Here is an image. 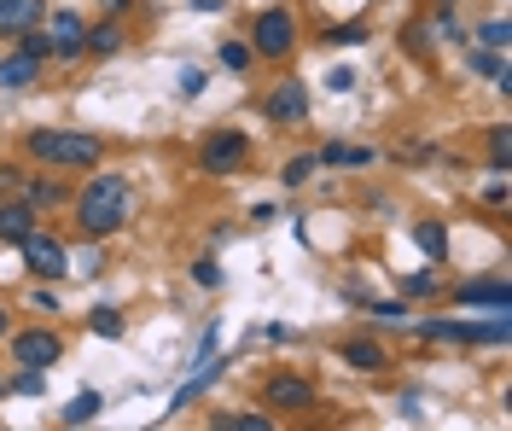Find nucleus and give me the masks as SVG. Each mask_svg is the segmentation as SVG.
Segmentation results:
<instances>
[{
    "label": "nucleus",
    "mask_w": 512,
    "mask_h": 431,
    "mask_svg": "<svg viewBox=\"0 0 512 431\" xmlns=\"http://www.w3.org/2000/svg\"><path fill=\"white\" fill-rule=\"evenodd\" d=\"M76 204V228L88 239H111V233L128 228V210H134V193H128L123 175H94L82 193H70Z\"/></svg>",
    "instance_id": "1"
},
{
    "label": "nucleus",
    "mask_w": 512,
    "mask_h": 431,
    "mask_svg": "<svg viewBox=\"0 0 512 431\" xmlns=\"http://www.w3.org/2000/svg\"><path fill=\"white\" fill-rule=\"evenodd\" d=\"M24 152L41 169H99L105 158V140L88 129H30L24 134Z\"/></svg>",
    "instance_id": "2"
},
{
    "label": "nucleus",
    "mask_w": 512,
    "mask_h": 431,
    "mask_svg": "<svg viewBox=\"0 0 512 431\" xmlns=\"http://www.w3.org/2000/svg\"><path fill=\"white\" fill-rule=\"evenodd\" d=\"M431 344H507L512 338V309H489V321H425Z\"/></svg>",
    "instance_id": "3"
},
{
    "label": "nucleus",
    "mask_w": 512,
    "mask_h": 431,
    "mask_svg": "<svg viewBox=\"0 0 512 431\" xmlns=\"http://www.w3.org/2000/svg\"><path fill=\"white\" fill-rule=\"evenodd\" d=\"M291 47H297V18H291V6H268V12H256V24H251V53L256 59L286 65Z\"/></svg>",
    "instance_id": "4"
},
{
    "label": "nucleus",
    "mask_w": 512,
    "mask_h": 431,
    "mask_svg": "<svg viewBox=\"0 0 512 431\" xmlns=\"http://www.w3.org/2000/svg\"><path fill=\"white\" fill-rule=\"evenodd\" d=\"M251 164V134L245 129H210L204 134V146H198V169L204 175H239V169Z\"/></svg>",
    "instance_id": "5"
},
{
    "label": "nucleus",
    "mask_w": 512,
    "mask_h": 431,
    "mask_svg": "<svg viewBox=\"0 0 512 431\" xmlns=\"http://www.w3.org/2000/svg\"><path fill=\"white\" fill-rule=\"evenodd\" d=\"M18 251H24V268H30L35 280H64L70 274V245L53 239L47 228H30L18 239Z\"/></svg>",
    "instance_id": "6"
},
{
    "label": "nucleus",
    "mask_w": 512,
    "mask_h": 431,
    "mask_svg": "<svg viewBox=\"0 0 512 431\" xmlns=\"http://www.w3.org/2000/svg\"><path fill=\"white\" fill-rule=\"evenodd\" d=\"M12 362L18 367H59L64 362V338L53 327H24V332H12Z\"/></svg>",
    "instance_id": "7"
},
{
    "label": "nucleus",
    "mask_w": 512,
    "mask_h": 431,
    "mask_svg": "<svg viewBox=\"0 0 512 431\" xmlns=\"http://www.w3.org/2000/svg\"><path fill=\"white\" fill-rule=\"evenodd\" d=\"M262 117L274 123V129H297V123H309V88L286 76V82H274V94L262 100Z\"/></svg>",
    "instance_id": "8"
},
{
    "label": "nucleus",
    "mask_w": 512,
    "mask_h": 431,
    "mask_svg": "<svg viewBox=\"0 0 512 431\" xmlns=\"http://www.w3.org/2000/svg\"><path fill=\"white\" fill-rule=\"evenodd\" d=\"M262 402L280 408V414H309V408H320V391L309 379H297V373H274V379L262 385Z\"/></svg>",
    "instance_id": "9"
},
{
    "label": "nucleus",
    "mask_w": 512,
    "mask_h": 431,
    "mask_svg": "<svg viewBox=\"0 0 512 431\" xmlns=\"http://www.w3.org/2000/svg\"><path fill=\"white\" fill-rule=\"evenodd\" d=\"M82 35H88V24H82V12H70V6L47 18V41H53V59H59V65L82 59Z\"/></svg>",
    "instance_id": "10"
},
{
    "label": "nucleus",
    "mask_w": 512,
    "mask_h": 431,
    "mask_svg": "<svg viewBox=\"0 0 512 431\" xmlns=\"http://www.w3.org/2000/svg\"><path fill=\"white\" fill-rule=\"evenodd\" d=\"M460 309H512V286L507 274H483V280H466L460 292H454Z\"/></svg>",
    "instance_id": "11"
},
{
    "label": "nucleus",
    "mask_w": 512,
    "mask_h": 431,
    "mask_svg": "<svg viewBox=\"0 0 512 431\" xmlns=\"http://www.w3.org/2000/svg\"><path fill=\"white\" fill-rule=\"evenodd\" d=\"M233 362H239V356H222V350H216V356H204V362H198V373H192L187 385H181V391L169 397V414L192 408V397H204V391H210V385H216V379H222V373H227Z\"/></svg>",
    "instance_id": "12"
},
{
    "label": "nucleus",
    "mask_w": 512,
    "mask_h": 431,
    "mask_svg": "<svg viewBox=\"0 0 512 431\" xmlns=\"http://www.w3.org/2000/svg\"><path fill=\"white\" fill-rule=\"evenodd\" d=\"M18 193H24V204H30L35 216H41V210H59V204H70V187H64L59 175H24V181H18Z\"/></svg>",
    "instance_id": "13"
},
{
    "label": "nucleus",
    "mask_w": 512,
    "mask_h": 431,
    "mask_svg": "<svg viewBox=\"0 0 512 431\" xmlns=\"http://www.w3.org/2000/svg\"><path fill=\"white\" fill-rule=\"evenodd\" d=\"M41 65H47V59L6 53V59H0V88H6V94H24V88H35V82H41Z\"/></svg>",
    "instance_id": "14"
},
{
    "label": "nucleus",
    "mask_w": 512,
    "mask_h": 431,
    "mask_svg": "<svg viewBox=\"0 0 512 431\" xmlns=\"http://www.w3.org/2000/svg\"><path fill=\"white\" fill-rule=\"evenodd\" d=\"M338 356H344V362H350L355 373H384V367H390V350H384L379 338H350V344H344Z\"/></svg>",
    "instance_id": "15"
},
{
    "label": "nucleus",
    "mask_w": 512,
    "mask_h": 431,
    "mask_svg": "<svg viewBox=\"0 0 512 431\" xmlns=\"http://www.w3.org/2000/svg\"><path fill=\"white\" fill-rule=\"evenodd\" d=\"M30 228H35V210H30V204L18 199V193H12V199H0V245H18Z\"/></svg>",
    "instance_id": "16"
},
{
    "label": "nucleus",
    "mask_w": 512,
    "mask_h": 431,
    "mask_svg": "<svg viewBox=\"0 0 512 431\" xmlns=\"http://www.w3.org/2000/svg\"><path fill=\"white\" fill-rule=\"evenodd\" d=\"M466 70H472V76H489L501 94H512V70H507V59H501L495 47H472V53H466Z\"/></svg>",
    "instance_id": "17"
},
{
    "label": "nucleus",
    "mask_w": 512,
    "mask_h": 431,
    "mask_svg": "<svg viewBox=\"0 0 512 431\" xmlns=\"http://www.w3.org/2000/svg\"><path fill=\"white\" fill-rule=\"evenodd\" d=\"M41 18H47L41 0H0V35H18L30 24H41Z\"/></svg>",
    "instance_id": "18"
},
{
    "label": "nucleus",
    "mask_w": 512,
    "mask_h": 431,
    "mask_svg": "<svg viewBox=\"0 0 512 431\" xmlns=\"http://www.w3.org/2000/svg\"><path fill=\"white\" fill-rule=\"evenodd\" d=\"M117 47H123V24H117V18H99V24H88V35H82V53L111 59Z\"/></svg>",
    "instance_id": "19"
},
{
    "label": "nucleus",
    "mask_w": 512,
    "mask_h": 431,
    "mask_svg": "<svg viewBox=\"0 0 512 431\" xmlns=\"http://www.w3.org/2000/svg\"><path fill=\"white\" fill-rule=\"evenodd\" d=\"M315 158H320V169H367V164H373V152H367V146H338V140H332V146H320Z\"/></svg>",
    "instance_id": "20"
},
{
    "label": "nucleus",
    "mask_w": 512,
    "mask_h": 431,
    "mask_svg": "<svg viewBox=\"0 0 512 431\" xmlns=\"http://www.w3.org/2000/svg\"><path fill=\"white\" fill-rule=\"evenodd\" d=\"M99 414H105V397H99V391H76V397L59 408L64 426H88V420H99Z\"/></svg>",
    "instance_id": "21"
},
{
    "label": "nucleus",
    "mask_w": 512,
    "mask_h": 431,
    "mask_svg": "<svg viewBox=\"0 0 512 431\" xmlns=\"http://www.w3.org/2000/svg\"><path fill=\"white\" fill-rule=\"evenodd\" d=\"M414 245L431 257V263H443L448 257V228L443 222H414Z\"/></svg>",
    "instance_id": "22"
},
{
    "label": "nucleus",
    "mask_w": 512,
    "mask_h": 431,
    "mask_svg": "<svg viewBox=\"0 0 512 431\" xmlns=\"http://www.w3.org/2000/svg\"><path fill=\"white\" fill-rule=\"evenodd\" d=\"M489 169L495 175H512V123H495L489 129Z\"/></svg>",
    "instance_id": "23"
},
{
    "label": "nucleus",
    "mask_w": 512,
    "mask_h": 431,
    "mask_svg": "<svg viewBox=\"0 0 512 431\" xmlns=\"http://www.w3.org/2000/svg\"><path fill=\"white\" fill-rule=\"evenodd\" d=\"M88 332H94V338H123V309L94 303V309H88Z\"/></svg>",
    "instance_id": "24"
},
{
    "label": "nucleus",
    "mask_w": 512,
    "mask_h": 431,
    "mask_svg": "<svg viewBox=\"0 0 512 431\" xmlns=\"http://www.w3.org/2000/svg\"><path fill=\"white\" fill-rule=\"evenodd\" d=\"M315 169H320V158H315V152H303V158H291V164L280 169V181H286V193H297V187H309V181H315Z\"/></svg>",
    "instance_id": "25"
},
{
    "label": "nucleus",
    "mask_w": 512,
    "mask_h": 431,
    "mask_svg": "<svg viewBox=\"0 0 512 431\" xmlns=\"http://www.w3.org/2000/svg\"><path fill=\"white\" fill-rule=\"evenodd\" d=\"M216 59H222L227 70H233V76H245V70L256 65V53H251V41H222V53H216Z\"/></svg>",
    "instance_id": "26"
},
{
    "label": "nucleus",
    "mask_w": 512,
    "mask_h": 431,
    "mask_svg": "<svg viewBox=\"0 0 512 431\" xmlns=\"http://www.w3.org/2000/svg\"><path fill=\"white\" fill-rule=\"evenodd\" d=\"M175 88H181V100H198V94L210 88V70H204V65H181V76H175Z\"/></svg>",
    "instance_id": "27"
},
{
    "label": "nucleus",
    "mask_w": 512,
    "mask_h": 431,
    "mask_svg": "<svg viewBox=\"0 0 512 431\" xmlns=\"http://www.w3.org/2000/svg\"><path fill=\"white\" fill-rule=\"evenodd\" d=\"M320 41H326V47H361V41H367V24H326Z\"/></svg>",
    "instance_id": "28"
},
{
    "label": "nucleus",
    "mask_w": 512,
    "mask_h": 431,
    "mask_svg": "<svg viewBox=\"0 0 512 431\" xmlns=\"http://www.w3.org/2000/svg\"><path fill=\"white\" fill-rule=\"evenodd\" d=\"M18 53H30V59H53V41H47V30H41V24L18 30Z\"/></svg>",
    "instance_id": "29"
},
{
    "label": "nucleus",
    "mask_w": 512,
    "mask_h": 431,
    "mask_svg": "<svg viewBox=\"0 0 512 431\" xmlns=\"http://www.w3.org/2000/svg\"><path fill=\"white\" fill-rule=\"evenodd\" d=\"M507 41H512V24H507V18H489V24H478V47L507 53Z\"/></svg>",
    "instance_id": "30"
},
{
    "label": "nucleus",
    "mask_w": 512,
    "mask_h": 431,
    "mask_svg": "<svg viewBox=\"0 0 512 431\" xmlns=\"http://www.w3.org/2000/svg\"><path fill=\"white\" fill-rule=\"evenodd\" d=\"M216 426L222 431H268L274 420L268 414H216Z\"/></svg>",
    "instance_id": "31"
},
{
    "label": "nucleus",
    "mask_w": 512,
    "mask_h": 431,
    "mask_svg": "<svg viewBox=\"0 0 512 431\" xmlns=\"http://www.w3.org/2000/svg\"><path fill=\"white\" fill-rule=\"evenodd\" d=\"M192 280H198L204 292H222V263H216V257H198V263H192Z\"/></svg>",
    "instance_id": "32"
},
{
    "label": "nucleus",
    "mask_w": 512,
    "mask_h": 431,
    "mask_svg": "<svg viewBox=\"0 0 512 431\" xmlns=\"http://www.w3.org/2000/svg\"><path fill=\"white\" fill-rule=\"evenodd\" d=\"M402 298H437V274L425 268V274H408L402 280Z\"/></svg>",
    "instance_id": "33"
},
{
    "label": "nucleus",
    "mask_w": 512,
    "mask_h": 431,
    "mask_svg": "<svg viewBox=\"0 0 512 431\" xmlns=\"http://www.w3.org/2000/svg\"><path fill=\"white\" fill-rule=\"evenodd\" d=\"M373 321H390V327H402V321H408V303H402V298L373 303Z\"/></svg>",
    "instance_id": "34"
},
{
    "label": "nucleus",
    "mask_w": 512,
    "mask_h": 431,
    "mask_svg": "<svg viewBox=\"0 0 512 431\" xmlns=\"http://www.w3.org/2000/svg\"><path fill=\"white\" fill-rule=\"evenodd\" d=\"M12 391H18V397H41V367H18Z\"/></svg>",
    "instance_id": "35"
},
{
    "label": "nucleus",
    "mask_w": 512,
    "mask_h": 431,
    "mask_svg": "<svg viewBox=\"0 0 512 431\" xmlns=\"http://www.w3.org/2000/svg\"><path fill=\"white\" fill-rule=\"evenodd\" d=\"M105 268V257L99 251H82V257H70V274H99Z\"/></svg>",
    "instance_id": "36"
},
{
    "label": "nucleus",
    "mask_w": 512,
    "mask_h": 431,
    "mask_svg": "<svg viewBox=\"0 0 512 431\" xmlns=\"http://www.w3.org/2000/svg\"><path fill=\"white\" fill-rule=\"evenodd\" d=\"M216 344H222V327L210 321V327H204V338H198V362H204V356H216Z\"/></svg>",
    "instance_id": "37"
},
{
    "label": "nucleus",
    "mask_w": 512,
    "mask_h": 431,
    "mask_svg": "<svg viewBox=\"0 0 512 431\" xmlns=\"http://www.w3.org/2000/svg\"><path fill=\"white\" fill-rule=\"evenodd\" d=\"M326 88H332V94H350V88H355V70H344V65H338L332 76H326Z\"/></svg>",
    "instance_id": "38"
},
{
    "label": "nucleus",
    "mask_w": 512,
    "mask_h": 431,
    "mask_svg": "<svg viewBox=\"0 0 512 431\" xmlns=\"http://www.w3.org/2000/svg\"><path fill=\"white\" fill-rule=\"evenodd\" d=\"M483 204H507V175H495V181L483 187Z\"/></svg>",
    "instance_id": "39"
},
{
    "label": "nucleus",
    "mask_w": 512,
    "mask_h": 431,
    "mask_svg": "<svg viewBox=\"0 0 512 431\" xmlns=\"http://www.w3.org/2000/svg\"><path fill=\"white\" fill-rule=\"evenodd\" d=\"M35 309H53V315H59V292H53V286H41V292H35Z\"/></svg>",
    "instance_id": "40"
},
{
    "label": "nucleus",
    "mask_w": 512,
    "mask_h": 431,
    "mask_svg": "<svg viewBox=\"0 0 512 431\" xmlns=\"http://www.w3.org/2000/svg\"><path fill=\"white\" fill-rule=\"evenodd\" d=\"M437 30H443L448 41H466V30H460V24H454V18H448V12H443V18H437Z\"/></svg>",
    "instance_id": "41"
},
{
    "label": "nucleus",
    "mask_w": 512,
    "mask_h": 431,
    "mask_svg": "<svg viewBox=\"0 0 512 431\" xmlns=\"http://www.w3.org/2000/svg\"><path fill=\"white\" fill-rule=\"evenodd\" d=\"M222 6H227V0H192V12H210V18H216Z\"/></svg>",
    "instance_id": "42"
},
{
    "label": "nucleus",
    "mask_w": 512,
    "mask_h": 431,
    "mask_svg": "<svg viewBox=\"0 0 512 431\" xmlns=\"http://www.w3.org/2000/svg\"><path fill=\"white\" fill-rule=\"evenodd\" d=\"M0 338H12V315H6V303H0Z\"/></svg>",
    "instance_id": "43"
},
{
    "label": "nucleus",
    "mask_w": 512,
    "mask_h": 431,
    "mask_svg": "<svg viewBox=\"0 0 512 431\" xmlns=\"http://www.w3.org/2000/svg\"><path fill=\"white\" fill-rule=\"evenodd\" d=\"M123 6H128V0H105V12H123Z\"/></svg>",
    "instance_id": "44"
},
{
    "label": "nucleus",
    "mask_w": 512,
    "mask_h": 431,
    "mask_svg": "<svg viewBox=\"0 0 512 431\" xmlns=\"http://www.w3.org/2000/svg\"><path fill=\"white\" fill-rule=\"evenodd\" d=\"M443 6H454V0H443Z\"/></svg>",
    "instance_id": "45"
}]
</instances>
